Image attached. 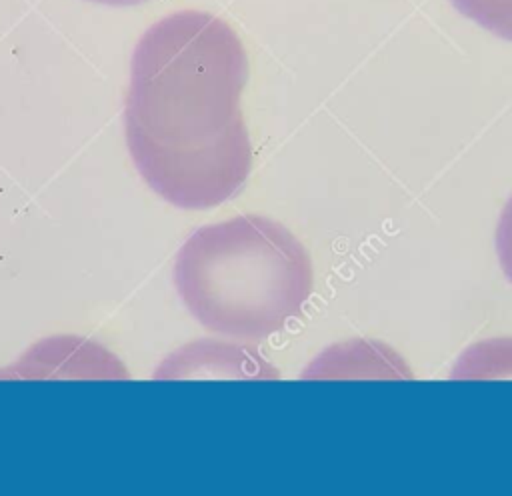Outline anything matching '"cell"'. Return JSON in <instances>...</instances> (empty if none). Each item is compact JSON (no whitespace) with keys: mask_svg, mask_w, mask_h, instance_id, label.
I'll use <instances>...</instances> for the list:
<instances>
[{"mask_svg":"<svg viewBox=\"0 0 512 496\" xmlns=\"http://www.w3.org/2000/svg\"><path fill=\"white\" fill-rule=\"evenodd\" d=\"M248 54L230 22L176 10L136 42L124 102L130 158L166 202L204 210L230 200L252 168L242 114Z\"/></svg>","mask_w":512,"mask_h":496,"instance_id":"cell-1","label":"cell"},{"mask_svg":"<svg viewBox=\"0 0 512 496\" xmlns=\"http://www.w3.org/2000/svg\"><path fill=\"white\" fill-rule=\"evenodd\" d=\"M174 286L208 332L262 340L302 314L314 274L306 248L286 226L234 216L198 228L184 242Z\"/></svg>","mask_w":512,"mask_h":496,"instance_id":"cell-2","label":"cell"},{"mask_svg":"<svg viewBox=\"0 0 512 496\" xmlns=\"http://www.w3.org/2000/svg\"><path fill=\"white\" fill-rule=\"evenodd\" d=\"M496 252L506 278L512 282V196L500 212L496 228Z\"/></svg>","mask_w":512,"mask_h":496,"instance_id":"cell-4","label":"cell"},{"mask_svg":"<svg viewBox=\"0 0 512 496\" xmlns=\"http://www.w3.org/2000/svg\"><path fill=\"white\" fill-rule=\"evenodd\" d=\"M474 24L498 38L512 40V0H450Z\"/></svg>","mask_w":512,"mask_h":496,"instance_id":"cell-3","label":"cell"},{"mask_svg":"<svg viewBox=\"0 0 512 496\" xmlns=\"http://www.w3.org/2000/svg\"><path fill=\"white\" fill-rule=\"evenodd\" d=\"M86 2H92V4H100V6H114V8H120V6H138L146 0H86Z\"/></svg>","mask_w":512,"mask_h":496,"instance_id":"cell-5","label":"cell"}]
</instances>
